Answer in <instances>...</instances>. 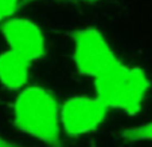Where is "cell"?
<instances>
[{"label": "cell", "instance_id": "cell-4", "mask_svg": "<svg viewBox=\"0 0 152 147\" xmlns=\"http://www.w3.org/2000/svg\"><path fill=\"white\" fill-rule=\"evenodd\" d=\"M108 115V107L96 98L74 96L61 107L62 127L69 135L80 136L94 131Z\"/></svg>", "mask_w": 152, "mask_h": 147}, {"label": "cell", "instance_id": "cell-6", "mask_svg": "<svg viewBox=\"0 0 152 147\" xmlns=\"http://www.w3.org/2000/svg\"><path fill=\"white\" fill-rule=\"evenodd\" d=\"M31 62L16 52L0 54V83L8 90H20L27 84Z\"/></svg>", "mask_w": 152, "mask_h": 147}, {"label": "cell", "instance_id": "cell-1", "mask_svg": "<svg viewBox=\"0 0 152 147\" xmlns=\"http://www.w3.org/2000/svg\"><path fill=\"white\" fill-rule=\"evenodd\" d=\"M14 120L19 130L50 147L61 143V107L55 96L42 87H27L14 104Z\"/></svg>", "mask_w": 152, "mask_h": 147}, {"label": "cell", "instance_id": "cell-8", "mask_svg": "<svg viewBox=\"0 0 152 147\" xmlns=\"http://www.w3.org/2000/svg\"><path fill=\"white\" fill-rule=\"evenodd\" d=\"M22 0H0V23H6L12 19L14 14L19 9Z\"/></svg>", "mask_w": 152, "mask_h": 147}, {"label": "cell", "instance_id": "cell-9", "mask_svg": "<svg viewBox=\"0 0 152 147\" xmlns=\"http://www.w3.org/2000/svg\"><path fill=\"white\" fill-rule=\"evenodd\" d=\"M0 147H26V146H22V144H18V143H14V142H10L8 139H6L4 136L0 135Z\"/></svg>", "mask_w": 152, "mask_h": 147}, {"label": "cell", "instance_id": "cell-5", "mask_svg": "<svg viewBox=\"0 0 152 147\" xmlns=\"http://www.w3.org/2000/svg\"><path fill=\"white\" fill-rule=\"evenodd\" d=\"M10 50L30 62L40 59L45 55V36L32 20L24 17H12L1 27Z\"/></svg>", "mask_w": 152, "mask_h": 147}, {"label": "cell", "instance_id": "cell-2", "mask_svg": "<svg viewBox=\"0 0 152 147\" xmlns=\"http://www.w3.org/2000/svg\"><path fill=\"white\" fill-rule=\"evenodd\" d=\"M97 98L109 108L137 114L149 90V79L139 67L118 62L94 79Z\"/></svg>", "mask_w": 152, "mask_h": 147}, {"label": "cell", "instance_id": "cell-10", "mask_svg": "<svg viewBox=\"0 0 152 147\" xmlns=\"http://www.w3.org/2000/svg\"><path fill=\"white\" fill-rule=\"evenodd\" d=\"M26 1H34V0H26Z\"/></svg>", "mask_w": 152, "mask_h": 147}, {"label": "cell", "instance_id": "cell-3", "mask_svg": "<svg viewBox=\"0 0 152 147\" xmlns=\"http://www.w3.org/2000/svg\"><path fill=\"white\" fill-rule=\"evenodd\" d=\"M73 42L74 64L81 75L96 79L120 62L108 40L97 28L78 30L74 32Z\"/></svg>", "mask_w": 152, "mask_h": 147}, {"label": "cell", "instance_id": "cell-7", "mask_svg": "<svg viewBox=\"0 0 152 147\" xmlns=\"http://www.w3.org/2000/svg\"><path fill=\"white\" fill-rule=\"evenodd\" d=\"M123 138L128 142L152 141V122L136 126L132 128H126L123 133Z\"/></svg>", "mask_w": 152, "mask_h": 147}]
</instances>
